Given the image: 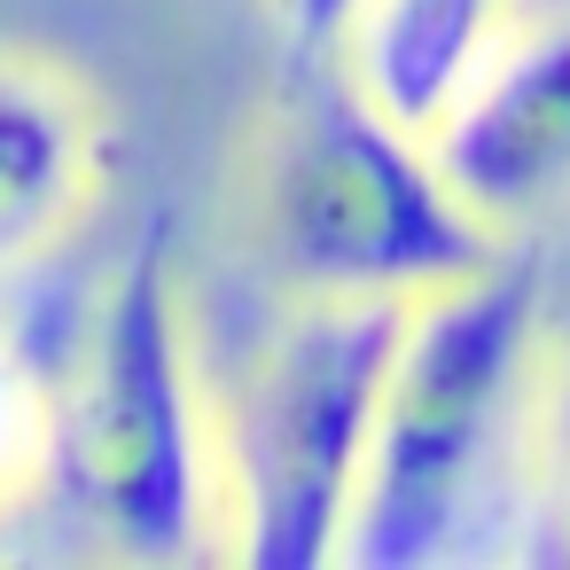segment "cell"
<instances>
[{"instance_id":"5","label":"cell","mask_w":570,"mask_h":570,"mask_svg":"<svg viewBox=\"0 0 570 570\" xmlns=\"http://www.w3.org/2000/svg\"><path fill=\"white\" fill-rule=\"evenodd\" d=\"M422 141L492 235L570 212V0L500 32Z\"/></svg>"},{"instance_id":"3","label":"cell","mask_w":570,"mask_h":570,"mask_svg":"<svg viewBox=\"0 0 570 570\" xmlns=\"http://www.w3.org/2000/svg\"><path fill=\"white\" fill-rule=\"evenodd\" d=\"M79 515L149 562H180L212 547V406L180 305V243L173 219H149L110 274L79 367L56 391V461Z\"/></svg>"},{"instance_id":"9","label":"cell","mask_w":570,"mask_h":570,"mask_svg":"<svg viewBox=\"0 0 570 570\" xmlns=\"http://www.w3.org/2000/svg\"><path fill=\"white\" fill-rule=\"evenodd\" d=\"M274 17H282V48L289 63H336L352 17H360V0H274Z\"/></svg>"},{"instance_id":"4","label":"cell","mask_w":570,"mask_h":570,"mask_svg":"<svg viewBox=\"0 0 570 570\" xmlns=\"http://www.w3.org/2000/svg\"><path fill=\"white\" fill-rule=\"evenodd\" d=\"M399 321L406 305L289 297V313L235 367L212 422V469L235 508V554L250 570L336 562Z\"/></svg>"},{"instance_id":"1","label":"cell","mask_w":570,"mask_h":570,"mask_svg":"<svg viewBox=\"0 0 570 570\" xmlns=\"http://www.w3.org/2000/svg\"><path fill=\"white\" fill-rule=\"evenodd\" d=\"M539 383L547 289L531 258H492L484 274L406 305L336 562L422 570L476 547V531L531 484Z\"/></svg>"},{"instance_id":"6","label":"cell","mask_w":570,"mask_h":570,"mask_svg":"<svg viewBox=\"0 0 570 570\" xmlns=\"http://www.w3.org/2000/svg\"><path fill=\"white\" fill-rule=\"evenodd\" d=\"M102 188V110L48 56H0V274L56 250Z\"/></svg>"},{"instance_id":"2","label":"cell","mask_w":570,"mask_h":570,"mask_svg":"<svg viewBox=\"0 0 570 570\" xmlns=\"http://www.w3.org/2000/svg\"><path fill=\"white\" fill-rule=\"evenodd\" d=\"M297 95L258 173V250L289 297L422 305L500 258L422 134L391 126L336 63H289Z\"/></svg>"},{"instance_id":"8","label":"cell","mask_w":570,"mask_h":570,"mask_svg":"<svg viewBox=\"0 0 570 570\" xmlns=\"http://www.w3.org/2000/svg\"><path fill=\"white\" fill-rule=\"evenodd\" d=\"M48 461H56V391L9 336H0V515L32 500Z\"/></svg>"},{"instance_id":"10","label":"cell","mask_w":570,"mask_h":570,"mask_svg":"<svg viewBox=\"0 0 570 570\" xmlns=\"http://www.w3.org/2000/svg\"><path fill=\"white\" fill-rule=\"evenodd\" d=\"M539 508H547V539H539V547H547V554H562V562H570V469H562V476H554V492H547V500H539Z\"/></svg>"},{"instance_id":"7","label":"cell","mask_w":570,"mask_h":570,"mask_svg":"<svg viewBox=\"0 0 570 570\" xmlns=\"http://www.w3.org/2000/svg\"><path fill=\"white\" fill-rule=\"evenodd\" d=\"M500 32H508V0H360L336 71L391 126L430 134Z\"/></svg>"}]
</instances>
